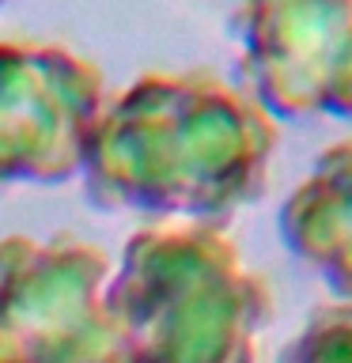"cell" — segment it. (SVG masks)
I'll use <instances>...</instances> for the list:
<instances>
[{
  "mask_svg": "<svg viewBox=\"0 0 352 363\" xmlns=\"http://www.w3.org/2000/svg\"><path fill=\"white\" fill-rule=\"evenodd\" d=\"M273 133L231 99L148 87L87 136L84 197L106 216L224 231L265 189Z\"/></svg>",
  "mask_w": 352,
  "mask_h": 363,
  "instance_id": "cell-1",
  "label": "cell"
},
{
  "mask_svg": "<svg viewBox=\"0 0 352 363\" xmlns=\"http://www.w3.org/2000/svg\"><path fill=\"white\" fill-rule=\"evenodd\" d=\"M106 314L121 363H258L265 280L204 223H155L125 242Z\"/></svg>",
  "mask_w": 352,
  "mask_h": 363,
  "instance_id": "cell-2",
  "label": "cell"
},
{
  "mask_svg": "<svg viewBox=\"0 0 352 363\" xmlns=\"http://www.w3.org/2000/svg\"><path fill=\"white\" fill-rule=\"evenodd\" d=\"M110 257L76 235L0 238V348L16 363H121Z\"/></svg>",
  "mask_w": 352,
  "mask_h": 363,
  "instance_id": "cell-3",
  "label": "cell"
},
{
  "mask_svg": "<svg viewBox=\"0 0 352 363\" xmlns=\"http://www.w3.org/2000/svg\"><path fill=\"white\" fill-rule=\"evenodd\" d=\"M84 72L53 61L0 65V193L57 186L84 163Z\"/></svg>",
  "mask_w": 352,
  "mask_h": 363,
  "instance_id": "cell-4",
  "label": "cell"
},
{
  "mask_svg": "<svg viewBox=\"0 0 352 363\" xmlns=\"http://www.w3.org/2000/svg\"><path fill=\"white\" fill-rule=\"evenodd\" d=\"M284 250L322 280L337 303H352V147H337L280 208Z\"/></svg>",
  "mask_w": 352,
  "mask_h": 363,
  "instance_id": "cell-5",
  "label": "cell"
},
{
  "mask_svg": "<svg viewBox=\"0 0 352 363\" xmlns=\"http://www.w3.org/2000/svg\"><path fill=\"white\" fill-rule=\"evenodd\" d=\"M277 363H352V303L314 306L307 325L280 348Z\"/></svg>",
  "mask_w": 352,
  "mask_h": 363,
  "instance_id": "cell-6",
  "label": "cell"
},
{
  "mask_svg": "<svg viewBox=\"0 0 352 363\" xmlns=\"http://www.w3.org/2000/svg\"><path fill=\"white\" fill-rule=\"evenodd\" d=\"M0 363H16V359H11V356H8V352H4V348H0Z\"/></svg>",
  "mask_w": 352,
  "mask_h": 363,
  "instance_id": "cell-7",
  "label": "cell"
}]
</instances>
